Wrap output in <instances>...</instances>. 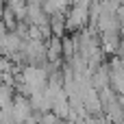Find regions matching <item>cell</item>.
<instances>
[{
    "label": "cell",
    "mask_w": 124,
    "mask_h": 124,
    "mask_svg": "<svg viewBox=\"0 0 124 124\" xmlns=\"http://www.w3.org/2000/svg\"><path fill=\"white\" fill-rule=\"evenodd\" d=\"M28 24H35V26H48V20L50 15L41 9V4H31L26 2V17H24Z\"/></svg>",
    "instance_id": "1"
}]
</instances>
